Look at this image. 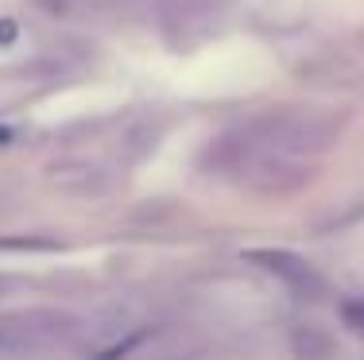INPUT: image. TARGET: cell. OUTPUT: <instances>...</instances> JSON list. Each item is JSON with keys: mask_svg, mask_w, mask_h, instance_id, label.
I'll return each instance as SVG.
<instances>
[{"mask_svg": "<svg viewBox=\"0 0 364 360\" xmlns=\"http://www.w3.org/2000/svg\"><path fill=\"white\" fill-rule=\"evenodd\" d=\"M245 140H252L256 148L279 151L291 159H314L326 156L341 136V120L329 113H314V109H275V113L256 116L245 128Z\"/></svg>", "mask_w": 364, "mask_h": 360, "instance_id": "1", "label": "cell"}, {"mask_svg": "<svg viewBox=\"0 0 364 360\" xmlns=\"http://www.w3.org/2000/svg\"><path fill=\"white\" fill-rule=\"evenodd\" d=\"M302 78L318 85H357L364 82V39H341L322 55L306 58Z\"/></svg>", "mask_w": 364, "mask_h": 360, "instance_id": "2", "label": "cell"}, {"mask_svg": "<svg viewBox=\"0 0 364 360\" xmlns=\"http://www.w3.org/2000/svg\"><path fill=\"white\" fill-rule=\"evenodd\" d=\"M248 263H256V268H264L267 276H275L287 290L302 298H318L326 290L322 276L314 271V263H306L302 256L287 252V248H252L248 252Z\"/></svg>", "mask_w": 364, "mask_h": 360, "instance_id": "3", "label": "cell"}, {"mask_svg": "<svg viewBox=\"0 0 364 360\" xmlns=\"http://www.w3.org/2000/svg\"><path fill=\"white\" fill-rule=\"evenodd\" d=\"M50 186L70 198H101L109 190V170L101 163L90 159H63V163H50L47 170Z\"/></svg>", "mask_w": 364, "mask_h": 360, "instance_id": "4", "label": "cell"}, {"mask_svg": "<svg viewBox=\"0 0 364 360\" xmlns=\"http://www.w3.org/2000/svg\"><path fill=\"white\" fill-rule=\"evenodd\" d=\"M36 4L43 8V12H55V16H63V12H70V8H74V0H36Z\"/></svg>", "mask_w": 364, "mask_h": 360, "instance_id": "5", "label": "cell"}, {"mask_svg": "<svg viewBox=\"0 0 364 360\" xmlns=\"http://www.w3.org/2000/svg\"><path fill=\"white\" fill-rule=\"evenodd\" d=\"M4 349H16V337H12L8 325H0V353H4Z\"/></svg>", "mask_w": 364, "mask_h": 360, "instance_id": "6", "label": "cell"}, {"mask_svg": "<svg viewBox=\"0 0 364 360\" xmlns=\"http://www.w3.org/2000/svg\"><path fill=\"white\" fill-rule=\"evenodd\" d=\"M12 36H16V23L4 20V23H0V43H12Z\"/></svg>", "mask_w": 364, "mask_h": 360, "instance_id": "7", "label": "cell"}]
</instances>
